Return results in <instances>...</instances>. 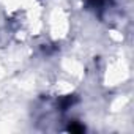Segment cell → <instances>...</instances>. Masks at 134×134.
<instances>
[{
    "mask_svg": "<svg viewBox=\"0 0 134 134\" xmlns=\"http://www.w3.org/2000/svg\"><path fill=\"white\" fill-rule=\"evenodd\" d=\"M70 131H73V132H82V131H84V126H79V125H71V126H70Z\"/></svg>",
    "mask_w": 134,
    "mask_h": 134,
    "instance_id": "6da1fadb",
    "label": "cell"
}]
</instances>
